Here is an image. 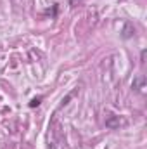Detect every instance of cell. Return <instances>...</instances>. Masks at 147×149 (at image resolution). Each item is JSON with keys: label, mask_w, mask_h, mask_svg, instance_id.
<instances>
[{"label": "cell", "mask_w": 147, "mask_h": 149, "mask_svg": "<svg viewBox=\"0 0 147 149\" xmlns=\"http://www.w3.org/2000/svg\"><path fill=\"white\" fill-rule=\"evenodd\" d=\"M135 33V30H133V26L130 24V23H126V26H125V30H123V38H130L132 35Z\"/></svg>", "instance_id": "1"}, {"label": "cell", "mask_w": 147, "mask_h": 149, "mask_svg": "<svg viewBox=\"0 0 147 149\" xmlns=\"http://www.w3.org/2000/svg\"><path fill=\"white\" fill-rule=\"evenodd\" d=\"M40 102H42V97H35V99H31L30 108H37V106H40Z\"/></svg>", "instance_id": "2"}, {"label": "cell", "mask_w": 147, "mask_h": 149, "mask_svg": "<svg viewBox=\"0 0 147 149\" xmlns=\"http://www.w3.org/2000/svg\"><path fill=\"white\" fill-rule=\"evenodd\" d=\"M81 2H83V0H69V5H71V7H76V5L81 3Z\"/></svg>", "instance_id": "3"}]
</instances>
